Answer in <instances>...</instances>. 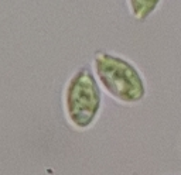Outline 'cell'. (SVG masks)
I'll use <instances>...</instances> for the list:
<instances>
[{
    "mask_svg": "<svg viewBox=\"0 0 181 175\" xmlns=\"http://www.w3.org/2000/svg\"><path fill=\"white\" fill-rule=\"evenodd\" d=\"M96 78L106 93L125 104L139 103L146 96V84L140 71L129 59L106 51L93 57Z\"/></svg>",
    "mask_w": 181,
    "mask_h": 175,
    "instance_id": "obj_1",
    "label": "cell"
},
{
    "mask_svg": "<svg viewBox=\"0 0 181 175\" xmlns=\"http://www.w3.org/2000/svg\"><path fill=\"white\" fill-rule=\"evenodd\" d=\"M64 107L68 122L75 129H88L102 107V93L95 75L88 66L74 72L64 92Z\"/></svg>",
    "mask_w": 181,
    "mask_h": 175,
    "instance_id": "obj_2",
    "label": "cell"
},
{
    "mask_svg": "<svg viewBox=\"0 0 181 175\" xmlns=\"http://www.w3.org/2000/svg\"><path fill=\"white\" fill-rule=\"evenodd\" d=\"M161 0H127L132 16L139 21H144L159 7Z\"/></svg>",
    "mask_w": 181,
    "mask_h": 175,
    "instance_id": "obj_3",
    "label": "cell"
}]
</instances>
